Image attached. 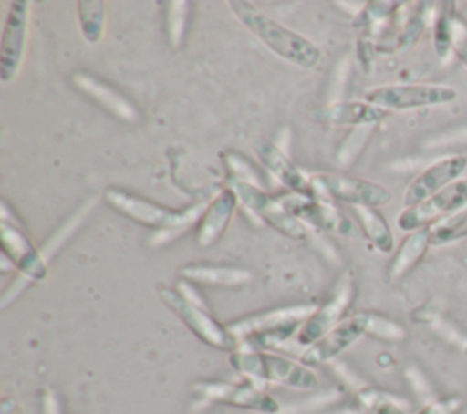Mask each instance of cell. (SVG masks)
<instances>
[{"label": "cell", "instance_id": "11", "mask_svg": "<svg viewBox=\"0 0 467 414\" xmlns=\"http://www.w3.org/2000/svg\"><path fill=\"white\" fill-rule=\"evenodd\" d=\"M467 204V177L454 181L429 199L403 208L396 217V226L403 232H416L456 213Z\"/></svg>", "mask_w": 467, "mask_h": 414}, {"label": "cell", "instance_id": "30", "mask_svg": "<svg viewBox=\"0 0 467 414\" xmlns=\"http://www.w3.org/2000/svg\"><path fill=\"white\" fill-rule=\"evenodd\" d=\"M434 51L440 58L447 57L451 51V27H449V15H441L434 26Z\"/></svg>", "mask_w": 467, "mask_h": 414}, {"label": "cell", "instance_id": "24", "mask_svg": "<svg viewBox=\"0 0 467 414\" xmlns=\"http://www.w3.org/2000/svg\"><path fill=\"white\" fill-rule=\"evenodd\" d=\"M77 18L84 40L89 44H97L104 35L106 4L100 0H78Z\"/></svg>", "mask_w": 467, "mask_h": 414}, {"label": "cell", "instance_id": "4", "mask_svg": "<svg viewBox=\"0 0 467 414\" xmlns=\"http://www.w3.org/2000/svg\"><path fill=\"white\" fill-rule=\"evenodd\" d=\"M230 365L255 385H283L296 390H312L319 385L317 374L303 361L254 348H237L230 354Z\"/></svg>", "mask_w": 467, "mask_h": 414}, {"label": "cell", "instance_id": "20", "mask_svg": "<svg viewBox=\"0 0 467 414\" xmlns=\"http://www.w3.org/2000/svg\"><path fill=\"white\" fill-rule=\"evenodd\" d=\"M181 279L192 285L204 286H223V288H239L248 285L254 275L248 268L234 264H215V263H190L181 270Z\"/></svg>", "mask_w": 467, "mask_h": 414}, {"label": "cell", "instance_id": "5", "mask_svg": "<svg viewBox=\"0 0 467 414\" xmlns=\"http://www.w3.org/2000/svg\"><path fill=\"white\" fill-rule=\"evenodd\" d=\"M159 297L162 303L206 345L224 350V352H234L239 348L237 339L232 336L226 325L219 323L202 297L193 290L188 288L184 292H179L175 286L168 285H159L157 286Z\"/></svg>", "mask_w": 467, "mask_h": 414}, {"label": "cell", "instance_id": "29", "mask_svg": "<svg viewBox=\"0 0 467 414\" xmlns=\"http://www.w3.org/2000/svg\"><path fill=\"white\" fill-rule=\"evenodd\" d=\"M367 334L374 336V337L389 339V341H400V339L405 337V332L398 323H394V321H390V319H387L379 314H374V312H370V321H368Z\"/></svg>", "mask_w": 467, "mask_h": 414}, {"label": "cell", "instance_id": "17", "mask_svg": "<svg viewBox=\"0 0 467 414\" xmlns=\"http://www.w3.org/2000/svg\"><path fill=\"white\" fill-rule=\"evenodd\" d=\"M237 204L239 199L230 186H224L208 201L201 219L195 224V243L199 248H210L223 237Z\"/></svg>", "mask_w": 467, "mask_h": 414}, {"label": "cell", "instance_id": "3", "mask_svg": "<svg viewBox=\"0 0 467 414\" xmlns=\"http://www.w3.org/2000/svg\"><path fill=\"white\" fill-rule=\"evenodd\" d=\"M317 305L301 303L279 308H268L255 314L243 316L228 323V330L237 339L239 348L265 350L277 347L294 334L299 332L301 325L312 316Z\"/></svg>", "mask_w": 467, "mask_h": 414}, {"label": "cell", "instance_id": "26", "mask_svg": "<svg viewBox=\"0 0 467 414\" xmlns=\"http://www.w3.org/2000/svg\"><path fill=\"white\" fill-rule=\"evenodd\" d=\"M467 237V206L431 226V244L443 246Z\"/></svg>", "mask_w": 467, "mask_h": 414}, {"label": "cell", "instance_id": "25", "mask_svg": "<svg viewBox=\"0 0 467 414\" xmlns=\"http://www.w3.org/2000/svg\"><path fill=\"white\" fill-rule=\"evenodd\" d=\"M159 5L162 7V18H164V29H166L168 42H170L171 49H179L184 40L186 27H188L190 2L175 0V2H161Z\"/></svg>", "mask_w": 467, "mask_h": 414}, {"label": "cell", "instance_id": "9", "mask_svg": "<svg viewBox=\"0 0 467 414\" xmlns=\"http://www.w3.org/2000/svg\"><path fill=\"white\" fill-rule=\"evenodd\" d=\"M226 186H230L235 191L239 202L248 212L257 215L261 221L270 224L274 230L281 232L283 235H286L290 239H297V241L306 237V226L286 210V206L283 204V201L279 197L266 193L261 186H254L250 182H243V181L230 179V177H228Z\"/></svg>", "mask_w": 467, "mask_h": 414}, {"label": "cell", "instance_id": "31", "mask_svg": "<svg viewBox=\"0 0 467 414\" xmlns=\"http://www.w3.org/2000/svg\"><path fill=\"white\" fill-rule=\"evenodd\" d=\"M462 409V399L458 398H445L432 403L423 405L418 414H458Z\"/></svg>", "mask_w": 467, "mask_h": 414}, {"label": "cell", "instance_id": "16", "mask_svg": "<svg viewBox=\"0 0 467 414\" xmlns=\"http://www.w3.org/2000/svg\"><path fill=\"white\" fill-rule=\"evenodd\" d=\"M286 210L297 217L305 226H316L319 230L327 232H336V233H345L352 235L354 226L348 217H345L328 199L323 197H305V195H296L294 197H283L281 199Z\"/></svg>", "mask_w": 467, "mask_h": 414}, {"label": "cell", "instance_id": "34", "mask_svg": "<svg viewBox=\"0 0 467 414\" xmlns=\"http://www.w3.org/2000/svg\"><path fill=\"white\" fill-rule=\"evenodd\" d=\"M463 356H465V357H467V345H465V347H463Z\"/></svg>", "mask_w": 467, "mask_h": 414}, {"label": "cell", "instance_id": "18", "mask_svg": "<svg viewBox=\"0 0 467 414\" xmlns=\"http://www.w3.org/2000/svg\"><path fill=\"white\" fill-rule=\"evenodd\" d=\"M254 150L266 171L272 173L292 193L316 197L310 177H306L277 144H274L272 140H257Z\"/></svg>", "mask_w": 467, "mask_h": 414}, {"label": "cell", "instance_id": "2", "mask_svg": "<svg viewBox=\"0 0 467 414\" xmlns=\"http://www.w3.org/2000/svg\"><path fill=\"white\" fill-rule=\"evenodd\" d=\"M104 201L122 215L148 228H153L155 233L150 237V243L153 244H164L177 237L192 223L201 219L208 204L204 201H197L182 210H173L120 188H108L104 193Z\"/></svg>", "mask_w": 467, "mask_h": 414}, {"label": "cell", "instance_id": "14", "mask_svg": "<svg viewBox=\"0 0 467 414\" xmlns=\"http://www.w3.org/2000/svg\"><path fill=\"white\" fill-rule=\"evenodd\" d=\"M465 170H467L465 155H449L445 159H440L429 164L407 186L403 193V206L409 208L429 199L431 195L438 193L445 186L462 179Z\"/></svg>", "mask_w": 467, "mask_h": 414}, {"label": "cell", "instance_id": "32", "mask_svg": "<svg viewBox=\"0 0 467 414\" xmlns=\"http://www.w3.org/2000/svg\"><path fill=\"white\" fill-rule=\"evenodd\" d=\"M40 410L42 414H62L60 399L53 388H46L40 394Z\"/></svg>", "mask_w": 467, "mask_h": 414}, {"label": "cell", "instance_id": "10", "mask_svg": "<svg viewBox=\"0 0 467 414\" xmlns=\"http://www.w3.org/2000/svg\"><path fill=\"white\" fill-rule=\"evenodd\" d=\"M31 2L13 0L5 13L2 36H0V80L13 82L24 64L29 42Z\"/></svg>", "mask_w": 467, "mask_h": 414}, {"label": "cell", "instance_id": "33", "mask_svg": "<svg viewBox=\"0 0 467 414\" xmlns=\"http://www.w3.org/2000/svg\"><path fill=\"white\" fill-rule=\"evenodd\" d=\"M374 414H407V412L401 407H398L396 403H392V401L379 399L374 405Z\"/></svg>", "mask_w": 467, "mask_h": 414}, {"label": "cell", "instance_id": "23", "mask_svg": "<svg viewBox=\"0 0 467 414\" xmlns=\"http://www.w3.org/2000/svg\"><path fill=\"white\" fill-rule=\"evenodd\" d=\"M352 212L372 246L381 254H390L394 250V235L385 217L372 206H352Z\"/></svg>", "mask_w": 467, "mask_h": 414}, {"label": "cell", "instance_id": "27", "mask_svg": "<svg viewBox=\"0 0 467 414\" xmlns=\"http://www.w3.org/2000/svg\"><path fill=\"white\" fill-rule=\"evenodd\" d=\"M449 27H451V49L454 51L456 58L467 67V20L452 13L449 15Z\"/></svg>", "mask_w": 467, "mask_h": 414}, {"label": "cell", "instance_id": "1", "mask_svg": "<svg viewBox=\"0 0 467 414\" xmlns=\"http://www.w3.org/2000/svg\"><path fill=\"white\" fill-rule=\"evenodd\" d=\"M228 7L250 33L286 62L296 64L301 69H312L321 60V51L314 42L270 18L254 4L234 0L228 2Z\"/></svg>", "mask_w": 467, "mask_h": 414}, {"label": "cell", "instance_id": "21", "mask_svg": "<svg viewBox=\"0 0 467 414\" xmlns=\"http://www.w3.org/2000/svg\"><path fill=\"white\" fill-rule=\"evenodd\" d=\"M73 84L78 89H82L86 95H89L93 100H97L100 106L109 109L113 115L120 117L124 120H131V122L139 119L137 108L126 97H122L119 91H115L108 84L97 80L95 77L80 71V73L73 75Z\"/></svg>", "mask_w": 467, "mask_h": 414}, {"label": "cell", "instance_id": "15", "mask_svg": "<svg viewBox=\"0 0 467 414\" xmlns=\"http://www.w3.org/2000/svg\"><path fill=\"white\" fill-rule=\"evenodd\" d=\"M0 237H2V248L16 266V270L27 279V281H42L47 275V263L44 259V254L31 243V239L24 233L22 228H18L15 223H11L5 213L2 215L0 223Z\"/></svg>", "mask_w": 467, "mask_h": 414}, {"label": "cell", "instance_id": "28", "mask_svg": "<svg viewBox=\"0 0 467 414\" xmlns=\"http://www.w3.org/2000/svg\"><path fill=\"white\" fill-rule=\"evenodd\" d=\"M224 164L228 168L230 179H237V181H243V182H250L254 186H261V179H259L257 171L239 153H226L224 155Z\"/></svg>", "mask_w": 467, "mask_h": 414}, {"label": "cell", "instance_id": "19", "mask_svg": "<svg viewBox=\"0 0 467 414\" xmlns=\"http://www.w3.org/2000/svg\"><path fill=\"white\" fill-rule=\"evenodd\" d=\"M389 111L367 102V100H341L332 102L319 109L317 119L328 126H352V128H372L383 119Z\"/></svg>", "mask_w": 467, "mask_h": 414}, {"label": "cell", "instance_id": "12", "mask_svg": "<svg viewBox=\"0 0 467 414\" xmlns=\"http://www.w3.org/2000/svg\"><path fill=\"white\" fill-rule=\"evenodd\" d=\"M352 299H354L352 275L343 274L337 279L330 297L323 305L316 306L312 316L301 325L299 332L296 334V341L303 347L314 345L328 330H332L337 323H341L345 319V314L350 308Z\"/></svg>", "mask_w": 467, "mask_h": 414}, {"label": "cell", "instance_id": "22", "mask_svg": "<svg viewBox=\"0 0 467 414\" xmlns=\"http://www.w3.org/2000/svg\"><path fill=\"white\" fill-rule=\"evenodd\" d=\"M431 246V226L410 232L394 252L387 268V279L394 283L407 275L421 261Z\"/></svg>", "mask_w": 467, "mask_h": 414}, {"label": "cell", "instance_id": "8", "mask_svg": "<svg viewBox=\"0 0 467 414\" xmlns=\"http://www.w3.org/2000/svg\"><path fill=\"white\" fill-rule=\"evenodd\" d=\"M312 188L317 197L328 201H343L350 206H383L392 201L390 190L383 184L354 177L341 171H321L310 177Z\"/></svg>", "mask_w": 467, "mask_h": 414}, {"label": "cell", "instance_id": "13", "mask_svg": "<svg viewBox=\"0 0 467 414\" xmlns=\"http://www.w3.org/2000/svg\"><path fill=\"white\" fill-rule=\"evenodd\" d=\"M370 321V312H358L345 317L332 330H328L314 345L306 347L301 354V361L308 367L323 365L334 361L341 352L354 345L361 336L367 334Z\"/></svg>", "mask_w": 467, "mask_h": 414}, {"label": "cell", "instance_id": "7", "mask_svg": "<svg viewBox=\"0 0 467 414\" xmlns=\"http://www.w3.org/2000/svg\"><path fill=\"white\" fill-rule=\"evenodd\" d=\"M193 399L201 405H226L259 414H277L279 401L272 398L263 387L252 381H199L192 388Z\"/></svg>", "mask_w": 467, "mask_h": 414}, {"label": "cell", "instance_id": "6", "mask_svg": "<svg viewBox=\"0 0 467 414\" xmlns=\"http://www.w3.org/2000/svg\"><path fill=\"white\" fill-rule=\"evenodd\" d=\"M458 98V89L449 84H385L367 89L363 100L385 111H407L451 104Z\"/></svg>", "mask_w": 467, "mask_h": 414}]
</instances>
